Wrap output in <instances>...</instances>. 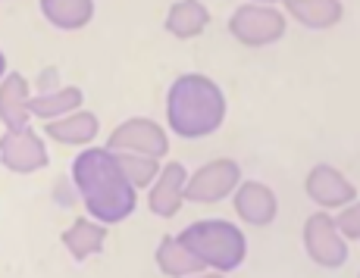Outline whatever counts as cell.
Segmentation results:
<instances>
[{
  "instance_id": "7",
  "label": "cell",
  "mask_w": 360,
  "mask_h": 278,
  "mask_svg": "<svg viewBox=\"0 0 360 278\" xmlns=\"http://www.w3.org/2000/svg\"><path fill=\"white\" fill-rule=\"evenodd\" d=\"M0 163L10 172L29 176V172H38L47 166V150L32 128H19V131L10 128L0 138Z\"/></svg>"
},
{
  "instance_id": "15",
  "label": "cell",
  "mask_w": 360,
  "mask_h": 278,
  "mask_svg": "<svg viewBox=\"0 0 360 278\" xmlns=\"http://www.w3.org/2000/svg\"><path fill=\"white\" fill-rule=\"evenodd\" d=\"M107 241V228L103 225H94L91 219H75L72 225L63 232V244L66 250L72 253V260H88L91 253H98Z\"/></svg>"
},
{
  "instance_id": "17",
  "label": "cell",
  "mask_w": 360,
  "mask_h": 278,
  "mask_svg": "<svg viewBox=\"0 0 360 278\" xmlns=\"http://www.w3.org/2000/svg\"><path fill=\"white\" fill-rule=\"evenodd\" d=\"M157 266H160L166 275H195V272H204L207 269L204 263L179 238H172V234H166L160 241V247H157Z\"/></svg>"
},
{
  "instance_id": "21",
  "label": "cell",
  "mask_w": 360,
  "mask_h": 278,
  "mask_svg": "<svg viewBox=\"0 0 360 278\" xmlns=\"http://www.w3.org/2000/svg\"><path fill=\"white\" fill-rule=\"evenodd\" d=\"M357 222H360V206L354 204V200H351V206H348V210H345L342 216L335 219V228H342V232L348 234L351 241H357V238H360V228H357Z\"/></svg>"
},
{
  "instance_id": "8",
  "label": "cell",
  "mask_w": 360,
  "mask_h": 278,
  "mask_svg": "<svg viewBox=\"0 0 360 278\" xmlns=\"http://www.w3.org/2000/svg\"><path fill=\"white\" fill-rule=\"evenodd\" d=\"M110 150H131V154H144V157H163L169 150L163 128L154 119H129L110 135L107 141Z\"/></svg>"
},
{
  "instance_id": "22",
  "label": "cell",
  "mask_w": 360,
  "mask_h": 278,
  "mask_svg": "<svg viewBox=\"0 0 360 278\" xmlns=\"http://www.w3.org/2000/svg\"><path fill=\"white\" fill-rule=\"evenodd\" d=\"M4 69H6V57L0 53V75H4Z\"/></svg>"
},
{
  "instance_id": "18",
  "label": "cell",
  "mask_w": 360,
  "mask_h": 278,
  "mask_svg": "<svg viewBox=\"0 0 360 278\" xmlns=\"http://www.w3.org/2000/svg\"><path fill=\"white\" fill-rule=\"evenodd\" d=\"M207 22H210V13L200 0H179L166 16V29L176 38H195L207 29Z\"/></svg>"
},
{
  "instance_id": "14",
  "label": "cell",
  "mask_w": 360,
  "mask_h": 278,
  "mask_svg": "<svg viewBox=\"0 0 360 278\" xmlns=\"http://www.w3.org/2000/svg\"><path fill=\"white\" fill-rule=\"evenodd\" d=\"M47 138L60 144H88L98 135V116L94 113H72L66 119H47Z\"/></svg>"
},
{
  "instance_id": "23",
  "label": "cell",
  "mask_w": 360,
  "mask_h": 278,
  "mask_svg": "<svg viewBox=\"0 0 360 278\" xmlns=\"http://www.w3.org/2000/svg\"><path fill=\"white\" fill-rule=\"evenodd\" d=\"M263 4H273V0H263Z\"/></svg>"
},
{
  "instance_id": "6",
  "label": "cell",
  "mask_w": 360,
  "mask_h": 278,
  "mask_svg": "<svg viewBox=\"0 0 360 278\" xmlns=\"http://www.w3.org/2000/svg\"><path fill=\"white\" fill-rule=\"evenodd\" d=\"M304 247H307L310 260L316 266L326 269H338L345 260H348V250H345V241L338 238V228L326 213H314L304 225Z\"/></svg>"
},
{
  "instance_id": "19",
  "label": "cell",
  "mask_w": 360,
  "mask_h": 278,
  "mask_svg": "<svg viewBox=\"0 0 360 278\" xmlns=\"http://www.w3.org/2000/svg\"><path fill=\"white\" fill-rule=\"evenodd\" d=\"M82 103V91L79 88H60V91H51V94H38V97H29L25 100V107H29V113L41 116V119H57V116L69 113V110H75Z\"/></svg>"
},
{
  "instance_id": "2",
  "label": "cell",
  "mask_w": 360,
  "mask_h": 278,
  "mask_svg": "<svg viewBox=\"0 0 360 278\" xmlns=\"http://www.w3.org/2000/svg\"><path fill=\"white\" fill-rule=\"evenodd\" d=\"M166 119L182 138L213 135L226 119V97L207 75H179L166 97Z\"/></svg>"
},
{
  "instance_id": "9",
  "label": "cell",
  "mask_w": 360,
  "mask_h": 278,
  "mask_svg": "<svg viewBox=\"0 0 360 278\" xmlns=\"http://www.w3.org/2000/svg\"><path fill=\"white\" fill-rule=\"evenodd\" d=\"M304 187H307V197L314 200V204L326 206V210L329 206H345V204H351V200H357V187L338 169H332V166H314Z\"/></svg>"
},
{
  "instance_id": "11",
  "label": "cell",
  "mask_w": 360,
  "mask_h": 278,
  "mask_svg": "<svg viewBox=\"0 0 360 278\" xmlns=\"http://www.w3.org/2000/svg\"><path fill=\"white\" fill-rule=\"evenodd\" d=\"M276 210H279L276 194L260 182L241 185L238 194H235V213H238L248 225H269V222L276 219Z\"/></svg>"
},
{
  "instance_id": "20",
  "label": "cell",
  "mask_w": 360,
  "mask_h": 278,
  "mask_svg": "<svg viewBox=\"0 0 360 278\" xmlns=\"http://www.w3.org/2000/svg\"><path fill=\"white\" fill-rule=\"evenodd\" d=\"M116 159H120V166H122V172H126V178L135 187H144V185H150L157 178V157H144V154H126V150H120L116 154Z\"/></svg>"
},
{
  "instance_id": "4",
  "label": "cell",
  "mask_w": 360,
  "mask_h": 278,
  "mask_svg": "<svg viewBox=\"0 0 360 278\" xmlns=\"http://www.w3.org/2000/svg\"><path fill=\"white\" fill-rule=\"evenodd\" d=\"M229 32L241 44L248 47H263L273 44L285 34V16L273 6H257V4H245L232 13L229 19Z\"/></svg>"
},
{
  "instance_id": "5",
  "label": "cell",
  "mask_w": 360,
  "mask_h": 278,
  "mask_svg": "<svg viewBox=\"0 0 360 278\" xmlns=\"http://www.w3.org/2000/svg\"><path fill=\"white\" fill-rule=\"evenodd\" d=\"M241 169L235 159H213V163L200 166L191 176V182H185V200L191 204H217L226 194H232L238 187Z\"/></svg>"
},
{
  "instance_id": "16",
  "label": "cell",
  "mask_w": 360,
  "mask_h": 278,
  "mask_svg": "<svg viewBox=\"0 0 360 278\" xmlns=\"http://www.w3.org/2000/svg\"><path fill=\"white\" fill-rule=\"evenodd\" d=\"M288 13L307 29H332L342 19L338 0H285Z\"/></svg>"
},
{
  "instance_id": "10",
  "label": "cell",
  "mask_w": 360,
  "mask_h": 278,
  "mask_svg": "<svg viewBox=\"0 0 360 278\" xmlns=\"http://www.w3.org/2000/svg\"><path fill=\"white\" fill-rule=\"evenodd\" d=\"M185 166L182 163H166L160 172H157V185L150 187V213L157 216L169 219L182 210V200H185Z\"/></svg>"
},
{
  "instance_id": "1",
  "label": "cell",
  "mask_w": 360,
  "mask_h": 278,
  "mask_svg": "<svg viewBox=\"0 0 360 278\" xmlns=\"http://www.w3.org/2000/svg\"><path fill=\"white\" fill-rule=\"evenodd\" d=\"M72 182L94 219L103 225L122 222L135 210V185L126 178L116 150H82L72 163Z\"/></svg>"
},
{
  "instance_id": "13",
  "label": "cell",
  "mask_w": 360,
  "mask_h": 278,
  "mask_svg": "<svg viewBox=\"0 0 360 278\" xmlns=\"http://www.w3.org/2000/svg\"><path fill=\"white\" fill-rule=\"evenodd\" d=\"M41 13L51 25L63 32L85 29L94 16V0H41Z\"/></svg>"
},
{
  "instance_id": "3",
  "label": "cell",
  "mask_w": 360,
  "mask_h": 278,
  "mask_svg": "<svg viewBox=\"0 0 360 278\" xmlns=\"http://www.w3.org/2000/svg\"><path fill=\"white\" fill-rule=\"evenodd\" d=\"M185 247L204 263L207 269L217 272H232L245 263V234L238 225L226 219H204V222H191L182 234H179Z\"/></svg>"
},
{
  "instance_id": "12",
  "label": "cell",
  "mask_w": 360,
  "mask_h": 278,
  "mask_svg": "<svg viewBox=\"0 0 360 278\" xmlns=\"http://www.w3.org/2000/svg\"><path fill=\"white\" fill-rule=\"evenodd\" d=\"M29 85H25L22 75H6L0 81V119H4L6 128L19 131L29 128Z\"/></svg>"
}]
</instances>
